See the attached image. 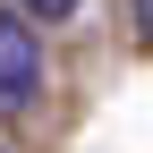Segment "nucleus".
<instances>
[{
	"label": "nucleus",
	"instance_id": "f257e3e1",
	"mask_svg": "<svg viewBox=\"0 0 153 153\" xmlns=\"http://www.w3.org/2000/svg\"><path fill=\"white\" fill-rule=\"evenodd\" d=\"M43 102V34L26 9H0V119H26Z\"/></svg>",
	"mask_w": 153,
	"mask_h": 153
},
{
	"label": "nucleus",
	"instance_id": "f03ea898",
	"mask_svg": "<svg viewBox=\"0 0 153 153\" xmlns=\"http://www.w3.org/2000/svg\"><path fill=\"white\" fill-rule=\"evenodd\" d=\"M9 9H26L34 26H60V17H76V9H85V0H9Z\"/></svg>",
	"mask_w": 153,
	"mask_h": 153
},
{
	"label": "nucleus",
	"instance_id": "7ed1b4c3",
	"mask_svg": "<svg viewBox=\"0 0 153 153\" xmlns=\"http://www.w3.org/2000/svg\"><path fill=\"white\" fill-rule=\"evenodd\" d=\"M128 9H136V34L153 43V0H128Z\"/></svg>",
	"mask_w": 153,
	"mask_h": 153
},
{
	"label": "nucleus",
	"instance_id": "20e7f679",
	"mask_svg": "<svg viewBox=\"0 0 153 153\" xmlns=\"http://www.w3.org/2000/svg\"><path fill=\"white\" fill-rule=\"evenodd\" d=\"M0 153H9V145H0Z\"/></svg>",
	"mask_w": 153,
	"mask_h": 153
}]
</instances>
